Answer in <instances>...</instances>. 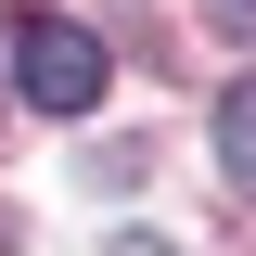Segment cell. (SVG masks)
Wrapping results in <instances>:
<instances>
[{
    "label": "cell",
    "instance_id": "cell-1",
    "mask_svg": "<svg viewBox=\"0 0 256 256\" xmlns=\"http://www.w3.org/2000/svg\"><path fill=\"white\" fill-rule=\"evenodd\" d=\"M13 64H26V102L38 116H90V102L116 90V52H102L90 26H52V13H26V52Z\"/></svg>",
    "mask_w": 256,
    "mask_h": 256
},
{
    "label": "cell",
    "instance_id": "cell-2",
    "mask_svg": "<svg viewBox=\"0 0 256 256\" xmlns=\"http://www.w3.org/2000/svg\"><path fill=\"white\" fill-rule=\"evenodd\" d=\"M218 166L256 192V77H230V90H218Z\"/></svg>",
    "mask_w": 256,
    "mask_h": 256
}]
</instances>
